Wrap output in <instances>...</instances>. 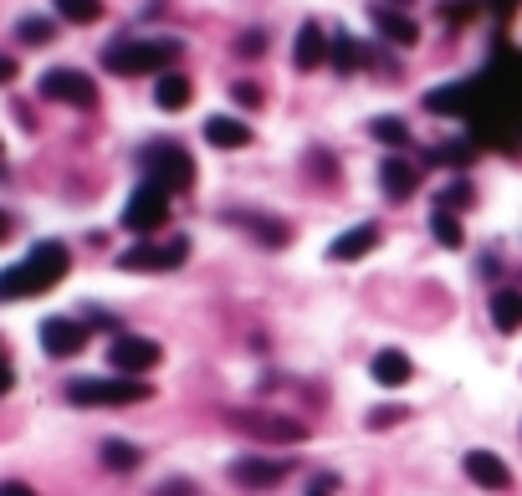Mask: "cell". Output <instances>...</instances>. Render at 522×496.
<instances>
[{
    "label": "cell",
    "instance_id": "1",
    "mask_svg": "<svg viewBox=\"0 0 522 496\" xmlns=\"http://www.w3.org/2000/svg\"><path fill=\"white\" fill-rule=\"evenodd\" d=\"M67 266H72V256H67L62 241H36L21 266H6V272H0V302H21V297L52 292L67 277Z\"/></svg>",
    "mask_w": 522,
    "mask_h": 496
},
{
    "label": "cell",
    "instance_id": "2",
    "mask_svg": "<svg viewBox=\"0 0 522 496\" xmlns=\"http://www.w3.org/2000/svg\"><path fill=\"white\" fill-rule=\"evenodd\" d=\"M174 57H180V41H113L103 52V67L118 77H144V72H164Z\"/></svg>",
    "mask_w": 522,
    "mask_h": 496
},
{
    "label": "cell",
    "instance_id": "3",
    "mask_svg": "<svg viewBox=\"0 0 522 496\" xmlns=\"http://www.w3.org/2000/svg\"><path fill=\"white\" fill-rule=\"evenodd\" d=\"M67 399L82 404V410H123V404H144L149 399V384L144 379H72L67 384Z\"/></svg>",
    "mask_w": 522,
    "mask_h": 496
},
{
    "label": "cell",
    "instance_id": "4",
    "mask_svg": "<svg viewBox=\"0 0 522 496\" xmlns=\"http://www.w3.org/2000/svg\"><path fill=\"white\" fill-rule=\"evenodd\" d=\"M190 256V241L185 236H174V241H139V246H128L118 256L123 272H174V266H185Z\"/></svg>",
    "mask_w": 522,
    "mask_h": 496
},
{
    "label": "cell",
    "instance_id": "5",
    "mask_svg": "<svg viewBox=\"0 0 522 496\" xmlns=\"http://www.w3.org/2000/svg\"><path fill=\"white\" fill-rule=\"evenodd\" d=\"M164 220H169V190L154 185V179H144V185L128 195V205H123V225H128V231H139V236H149V231H159Z\"/></svg>",
    "mask_w": 522,
    "mask_h": 496
},
{
    "label": "cell",
    "instance_id": "6",
    "mask_svg": "<svg viewBox=\"0 0 522 496\" xmlns=\"http://www.w3.org/2000/svg\"><path fill=\"white\" fill-rule=\"evenodd\" d=\"M159 358H164V348L154 338H139V333H118L113 348H108V364L123 379H144L149 369H159Z\"/></svg>",
    "mask_w": 522,
    "mask_h": 496
},
{
    "label": "cell",
    "instance_id": "7",
    "mask_svg": "<svg viewBox=\"0 0 522 496\" xmlns=\"http://www.w3.org/2000/svg\"><path fill=\"white\" fill-rule=\"evenodd\" d=\"M41 98L67 103V108H93L98 103V82L87 72H77V67H52V72H41Z\"/></svg>",
    "mask_w": 522,
    "mask_h": 496
},
{
    "label": "cell",
    "instance_id": "8",
    "mask_svg": "<svg viewBox=\"0 0 522 496\" xmlns=\"http://www.w3.org/2000/svg\"><path fill=\"white\" fill-rule=\"evenodd\" d=\"M144 169H149L154 185H164L169 195L195 185V159H190L180 144H159V149H149V154H144Z\"/></svg>",
    "mask_w": 522,
    "mask_h": 496
},
{
    "label": "cell",
    "instance_id": "9",
    "mask_svg": "<svg viewBox=\"0 0 522 496\" xmlns=\"http://www.w3.org/2000/svg\"><path fill=\"white\" fill-rule=\"evenodd\" d=\"M328 57H333V41L323 36V26H318V21H302V31H297V47H292V62H297V72H318Z\"/></svg>",
    "mask_w": 522,
    "mask_h": 496
},
{
    "label": "cell",
    "instance_id": "10",
    "mask_svg": "<svg viewBox=\"0 0 522 496\" xmlns=\"http://www.w3.org/2000/svg\"><path fill=\"white\" fill-rule=\"evenodd\" d=\"M82 343H87V328L72 323V318H47L41 323V348H47L52 358H72V353H82Z\"/></svg>",
    "mask_w": 522,
    "mask_h": 496
},
{
    "label": "cell",
    "instance_id": "11",
    "mask_svg": "<svg viewBox=\"0 0 522 496\" xmlns=\"http://www.w3.org/2000/svg\"><path fill=\"white\" fill-rule=\"evenodd\" d=\"M379 185H384L389 200H410L415 185H420V174H415V164H410L405 154H389V159L379 164Z\"/></svg>",
    "mask_w": 522,
    "mask_h": 496
},
{
    "label": "cell",
    "instance_id": "12",
    "mask_svg": "<svg viewBox=\"0 0 522 496\" xmlns=\"http://www.w3.org/2000/svg\"><path fill=\"white\" fill-rule=\"evenodd\" d=\"M461 466H466V476H471L476 486H487V491H507V486H512V471L492 456V450H466Z\"/></svg>",
    "mask_w": 522,
    "mask_h": 496
},
{
    "label": "cell",
    "instance_id": "13",
    "mask_svg": "<svg viewBox=\"0 0 522 496\" xmlns=\"http://www.w3.org/2000/svg\"><path fill=\"white\" fill-rule=\"evenodd\" d=\"M369 374H374V384H384V389H400V384H410L415 364H410V353H400V348H384V353H374Z\"/></svg>",
    "mask_w": 522,
    "mask_h": 496
},
{
    "label": "cell",
    "instance_id": "14",
    "mask_svg": "<svg viewBox=\"0 0 522 496\" xmlns=\"http://www.w3.org/2000/svg\"><path fill=\"white\" fill-rule=\"evenodd\" d=\"M231 476L241 486H251V491H267V486H277L287 476V461H256V456H246V461L231 466Z\"/></svg>",
    "mask_w": 522,
    "mask_h": 496
},
{
    "label": "cell",
    "instance_id": "15",
    "mask_svg": "<svg viewBox=\"0 0 522 496\" xmlns=\"http://www.w3.org/2000/svg\"><path fill=\"white\" fill-rule=\"evenodd\" d=\"M374 246H379V225L364 220V225H354V231H343V236L328 246V256H333V261H359V256L374 251Z\"/></svg>",
    "mask_w": 522,
    "mask_h": 496
},
{
    "label": "cell",
    "instance_id": "16",
    "mask_svg": "<svg viewBox=\"0 0 522 496\" xmlns=\"http://www.w3.org/2000/svg\"><path fill=\"white\" fill-rule=\"evenodd\" d=\"M205 139H210L215 149H246V144H251V128H246L241 118L215 113V118H205Z\"/></svg>",
    "mask_w": 522,
    "mask_h": 496
},
{
    "label": "cell",
    "instance_id": "17",
    "mask_svg": "<svg viewBox=\"0 0 522 496\" xmlns=\"http://www.w3.org/2000/svg\"><path fill=\"white\" fill-rule=\"evenodd\" d=\"M236 425L251 435H267V440H302L308 435L297 420H282V415H236Z\"/></svg>",
    "mask_w": 522,
    "mask_h": 496
},
{
    "label": "cell",
    "instance_id": "18",
    "mask_svg": "<svg viewBox=\"0 0 522 496\" xmlns=\"http://www.w3.org/2000/svg\"><path fill=\"white\" fill-rule=\"evenodd\" d=\"M190 77L185 72H159V82H154V103L164 108V113H180L185 103H190Z\"/></svg>",
    "mask_w": 522,
    "mask_h": 496
},
{
    "label": "cell",
    "instance_id": "19",
    "mask_svg": "<svg viewBox=\"0 0 522 496\" xmlns=\"http://www.w3.org/2000/svg\"><path fill=\"white\" fill-rule=\"evenodd\" d=\"M492 323L502 333H522V292L517 287H497L492 292Z\"/></svg>",
    "mask_w": 522,
    "mask_h": 496
},
{
    "label": "cell",
    "instance_id": "20",
    "mask_svg": "<svg viewBox=\"0 0 522 496\" xmlns=\"http://www.w3.org/2000/svg\"><path fill=\"white\" fill-rule=\"evenodd\" d=\"M374 26H379L389 41H395V47H415V41H420L415 21H410V16H400V11H389V6H379V11H374Z\"/></svg>",
    "mask_w": 522,
    "mask_h": 496
},
{
    "label": "cell",
    "instance_id": "21",
    "mask_svg": "<svg viewBox=\"0 0 522 496\" xmlns=\"http://www.w3.org/2000/svg\"><path fill=\"white\" fill-rule=\"evenodd\" d=\"M430 231H435V241H441L446 251H461V246H466V231H461L456 210H441V205H435V215H430Z\"/></svg>",
    "mask_w": 522,
    "mask_h": 496
},
{
    "label": "cell",
    "instance_id": "22",
    "mask_svg": "<svg viewBox=\"0 0 522 496\" xmlns=\"http://www.w3.org/2000/svg\"><path fill=\"white\" fill-rule=\"evenodd\" d=\"M52 6H57V16H62V21H72V26H93V21L103 16L98 0H52Z\"/></svg>",
    "mask_w": 522,
    "mask_h": 496
},
{
    "label": "cell",
    "instance_id": "23",
    "mask_svg": "<svg viewBox=\"0 0 522 496\" xmlns=\"http://www.w3.org/2000/svg\"><path fill=\"white\" fill-rule=\"evenodd\" d=\"M369 133H374L379 144H389V149H405V144H410L405 118H389V113H384V118H374V123H369Z\"/></svg>",
    "mask_w": 522,
    "mask_h": 496
},
{
    "label": "cell",
    "instance_id": "24",
    "mask_svg": "<svg viewBox=\"0 0 522 496\" xmlns=\"http://www.w3.org/2000/svg\"><path fill=\"white\" fill-rule=\"evenodd\" d=\"M103 466H113V471H134V466H139V450L128 445V440H108V445H103Z\"/></svg>",
    "mask_w": 522,
    "mask_h": 496
},
{
    "label": "cell",
    "instance_id": "25",
    "mask_svg": "<svg viewBox=\"0 0 522 496\" xmlns=\"http://www.w3.org/2000/svg\"><path fill=\"white\" fill-rule=\"evenodd\" d=\"M52 31H57V26H52L47 16H26V21L16 26V36H21V41H31V47H41V41H52Z\"/></svg>",
    "mask_w": 522,
    "mask_h": 496
},
{
    "label": "cell",
    "instance_id": "26",
    "mask_svg": "<svg viewBox=\"0 0 522 496\" xmlns=\"http://www.w3.org/2000/svg\"><path fill=\"white\" fill-rule=\"evenodd\" d=\"M359 62H364V52H359L348 36H338V41H333V67H338V72H354Z\"/></svg>",
    "mask_w": 522,
    "mask_h": 496
},
{
    "label": "cell",
    "instance_id": "27",
    "mask_svg": "<svg viewBox=\"0 0 522 496\" xmlns=\"http://www.w3.org/2000/svg\"><path fill=\"white\" fill-rule=\"evenodd\" d=\"M471 205V185H451L441 190V210H466Z\"/></svg>",
    "mask_w": 522,
    "mask_h": 496
},
{
    "label": "cell",
    "instance_id": "28",
    "mask_svg": "<svg viewBox=\"0 0 522 496\" xmlns=\"http://www.w3.org/2000/svg\"><path fill=\"white\" fill-rule=\"evenodd\" d=\"M400 415H405V410H374V415H369V425H374V430H384V425H395Z\"/></svg>",
    "mask_w": 522,
    "mask_h": 496
},
{
    "label": "cell",
    "instance_id": "29",
    "mask_svg": "<svg viewBox=\"0 0 522 496\" xmlns=\"http://www.w3.org/2000/svg\"><path fill=\"white\" fill-rule=\"evenodd\" d=\"M231 93H236V103H246V108H251V103L261 98V93H256V87H251V82H236V87H231Z\"/></svg>",
    "mask_w": 522,
    "mask_h": 496
},
{
    "label": "cell",
    "instance_id": "30",
    "mask_svg": "<svg viewBox=\"0 0 522 496\" xmlns=\"http://www.w3.org/2000/svg\"><path fill=\"white\" fill-rule=\"evenodd\" d=\"M0 496H36L26 481H0Z\"/></svg>",
    "mask_w": 522,
    "mask_h": 496
},
{
    "label": "cell",
    "instance_id": "31",
    "mask_svg": "<svg viewBox=\"0 0 522 496\" xmlns=\"http://www.w3.org/2000/svg\"><path fill=\"white\" fill-rule=\"evenodd\" d=\"M11 384H16V369L6 364V358H0V394H11Z\"/></svg>",
    "mask_w": 522,
    "mask_h": 496
},
{
    "label": "cell",
    "instance_id": "32",
    "mask_svg": "<svg viewBox=\"0 0 522 496\" xmlns=\"http://www.w3.org/2000/svg\"><path fill=\"white\" fill-rule=\"evenodd\" d=\"M11 77H16V62H11V57H0V87H6Z\"/></svg>",
    "mask_w": 522,
    "mask_h": 496
},
{
    "label": "cell",
    "instance_id": "33",
    "mask_svg": "<svg viewBox=\"0 0 522 496\" xmlns=\"http://www.w3.org/2000/svg\"><path fill=\"white\" fill-rule=\"evenodd\" d=\"M6 236H11V215H6V210H0V241H6Z\"/></svg>",
    "mask_w": 522,
    "mask_h": 496
},
{
    "label": "cell",
    "instance_id": "34",
    "mask_svg": "<svg viewBox=\"0 0 522 496\" xmlns=\"http://www.w3.org/2000/svg\"><path fill=\"white\" fill-rule=\"evenodd\" d=\"M0 174H6V149H0Z\"/></svg>",
    "mask_w": 522,
    "mask_h": 496
}]
</instances>
